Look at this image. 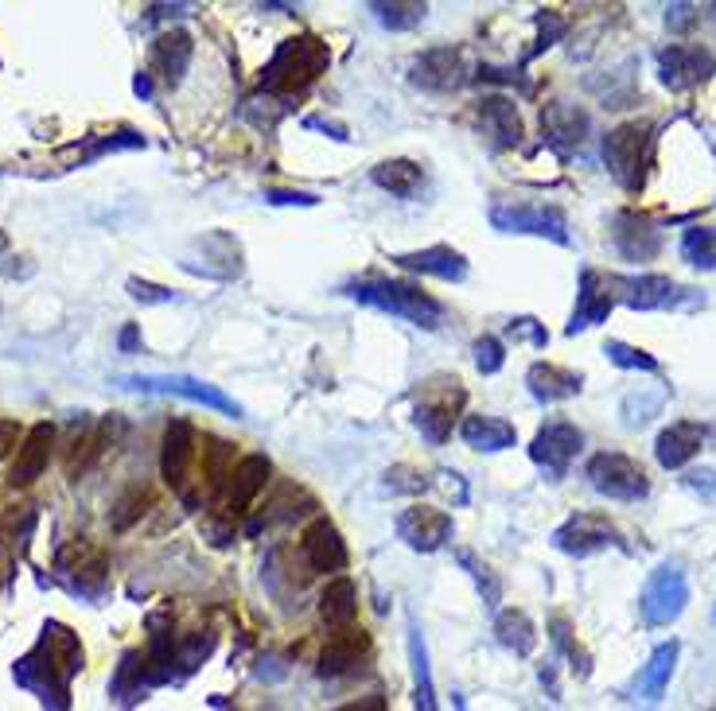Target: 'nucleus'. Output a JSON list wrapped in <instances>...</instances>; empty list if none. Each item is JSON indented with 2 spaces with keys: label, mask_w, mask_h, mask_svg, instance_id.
Returning a JSON list of instances; mask_svg holds the SVG:
<instances>
[{
  "label": "nucleus",
  "mask_w": 716,
  "mask_h": 711,
  "mask_svg": "<svg viewBox=\"0 0 716 711\" xmlns=\"http://www.w3.org/2000/svg\"><path fill=\"white\" fill-rule=\"evenodd\" d=\"M343 295L351 300L366 303V308H378L386 315H402L409 320L413 327H425V331H437L440 320H445V303L432 300L420 284L413 280H394V277H359V280H346Z\"/></svg>",
  "instance_id": "f257e3e1"
},
{
  "label": "nucleus",
  "mask_w": 716,
  "mask_h": 711,
  "mask_svg": "<svg viewBox=\"0 0 716 711\" xmlns=\"http://www.w3.org/2000/svg\"><path fill=\"white\" fill-rule=\"evenodd\" d=\"M328 63H331L328 43L316 40V35H292L269 58V66L261 74V86L269 94H285V98L289 94H304L328 71Z\"/></svg>",
  "instance_id": "f03ea898"
},
{
  "label": "nucleus",
  "mask_w": 716,
  "mask_h": 711,
  "mask_svg": "<svg viewBox=\"0 0 716 711\" xmlns=\"http://www.w3.org/2000/svg\"><path fill=\"white\" fill-rule=\"evenodd\" d=\"M654 121H627L619 129H611L603 137V164H608L611 180L619 183L623 191H642L646 175H651V164H654Z\"/></svg>",
  "instance_id": "7ed1b4c3"
},
{
  "label": "nucleus",
  "mask_w": 716,
  "mask_h": 711,
  "mask_svg": "<svg viewBox=\"0 0 716 711\" xmlns=\"http://www.w3.org/2000/svg\"><path fill=\"white\" fill-rule=\"evenodd\" d=\"M608 292L616 303L631 311H674V308H693V303H705V295L693 292V288L674 284L670 277L659 272H642V277H608Z\"/></svg>",
  "instance_id": "20e7f679"
},
{
  "label": "nucleus",
  "mask_w": 716,
  "mask_h": 711,
  "mask_svg": "<svg viewBox=\"0 0 716 711\" xmlns=\"http://www.w3.org/2000/svg\"><path fill=\"white\" fill-rule=\"evenodd\" d=\"M585 478L592 483L596 494H603L611 502H642L651 494L646 471L631 455H619V451H600V455L588 459Z\"/></svg>",
  "instance_id": "39448f33"
},
{
  "label": "nucleus",
  "mask_w": 716,
  "mask_h": 711,
  "mask_svg": "<svg viewBox=\"0 0 716 711\" xmlns=\"http://www.w3.org/2000/svg\"><path fill=\"white\" fill-rule=\"evenodd\" d=\"M685 603H690V580H685V568L677 560H666L651 572L646 588L639 595V614L646 626H670V622L682 618Z\"/></svg>",
  "instance_id": "423d86ee"
},
{
  "label": "nucleus",
  "mask_w": 716,
  "mask_h": 711,
  "mask_svg": "<svg viewBox=\"0 0 716 711\" xmlns=\"http://www.w3.org/2000/svg\"><path fill=\"white\" fill-rule=\"evenodd\" d=\"M491 226L499 234H534V237H549L557 246H568L565 211L549 203H494Z\"/></svg>",
  "instance_id": "0eeeda50"
},
{
  "label": "nucleus",
  "mask_w": 716,
  "mask_h": 711,
  "mask_svg": "<svg viewBox=\"0 0 716 711\" xmlns=\"http://www.w3.org/2000/svg\"><path fill=\"white\" fill-rule=\"evenodd\" d=\"M125 389H140V392H172V397H183V401H195V405H206V409L223 412V417H242V405L234 397H226L218 385H206L199 377H188V374H164V377H152V374H132V377H121Z\"/></svg>",
  "instance_id": "6e6552de"
},
{
  "label": "nucleus",
  "mask_w": 716,
  "mask_h": 711,
  "mask_svg": "<svg viewBox=\"0 0 716 711\" xmlns=\"http://www.w3.org/2000/svg\"><path fill=\"white\" fill-rule=\"evenodd\" d=\"M580 448H585V432H580L577 424H568V420H549L545 428H537L534 443H530V459H534L553 483H557V478H565L568 474V466H573V459L580 455Z\"/></svg>",
  "instance_id": "1a4fd4ad"
},
{
  "label": "nucleus",
  "mask_w": 716,
  "mask_h": 711,
  "mask_svg": "<svg viewBox=\"0 0 716 711\" xmlns=\"http://www.w3.org/2000/svg\"><path fill=\"white\" fill-rule=\"evenodd\" d=\"M553 548L568 552V557H592L603 548H623L619 529L600 514H573L565 525L553 529Z\"/></svg>",
  "instance_id": "9d476101"
},
{
  "label": "nucleus",
  "mask_w": 716,
  "mask_h": 711,
  "mask_svg": "<svg viewBox=\"0 0 716 711\" xmlns=\"http://www.w3.org/2000/svg\"><path fill=\"white\" fill-rule=\"evenodd\" d=\"M659 74L670 90H693L716 74V55L701 43H670L659 51Z\"/></svg>",
  "instance_id": "9b49d317"
},
{
  "label": "nucleus",
  "mask_w": 716,
  "mask_h": 711,
  "mask_svg": "<svg viewBox=\"0 0 716 711\" xmlns=\"http://www.w3.org/2000/svg\"><path fill=\"white\" fill-rule=\"evenodd\" d=\"M463 401H468V392L460 389V381H445V392L440 397H432V389L428 385H420V401L413 405V424L420 428V435H425L428 443H445L448 435H452V420L456 412L463 409Z\"/></svg>",
  "instance_id": "f8f14e48"
},
{
  "label": "nucleus",
  "mask_w": 716,
  "mask_h": 711,
  "mask_svg": "<svg viewBox=\"0 0 716 711\" xmlns=\"http://www.w3.org/2000/svg\"><path fill=\"white\" fill-rule=\"evenodd\" d=\"M611 246L623 261H651L662 254V229L639 211L611 214Z\"/></svg>",
  "instance_id": "ddd939ff"
},
{
  "label": "nucleus",
  "mask_w": 716,
  "mask_h": 711,
  "mask_svg": "<svg viewBox=\"0 0 716 711\" xmlns=\"http://www.w3.org/2000/svg\"><path fill=\"white\" fill-rule=\"evenodd\" d=\"M542 140L557 155H573L585 148L588 140V114L573 101H545L542 106Z\"/></svg>",
  "instance_id": "4468645a"
},
{
  "label": "nucleus",
  "mask_w": 716,
  "mask_h": 711,
  "mask_svg": "<svg viewBox=\"0 0 716 711\" xmlns=\"http://www.w3.org/2000/svg\"><path fill=\"white\" fill-rule=\"evenodd\" d=\"M397 537L413 548V552H440L452 540V517L445 509L432 506H409L397 517Z\"/></svg>",
  "instance_id": "2eb2a0df"
},
{
  "label": "nucleus",
  "mask_w": 716,
  "mask_h": 711,
  "mask_svg": "<svg viewBox=\"0 0 716 711\" xmlns=\"http://www.w3.org/2000/svg\"><path fill=\"white\" fill-rule=\"evenodd\" d=\"M468 78V63H463L460 47H432L409 66V83L420 90H456V86Z\"/></svg>",
  "instance_id": "dca6fc26"
},
{
  "label": "nucleus",
  "mask_w": 716,
  "mask_h": 711,
  "mask_svg": "<svg viewBox=\"0 0 716 711\" xmlns=\"http://www.w3.org/2000/svg\"><path fill=\"white\" fill-rule=\"evenodd\" d=\"M389 261L405 272H420V277H437L448 284H460L468 280V257L452 246H428V249H413V254H394Z\"/></svg>",
  "instance_id": "f3484780"
},
{
  "label": "nucleus",
  "mask_w": 716,
  "mask_h": 711,
  "mask_svg": "<svg viewBox=\"0 0 716 711\" xmlns=\"http://www.w3.org/2000/svg\"><path fill=\"white\" fill-rule=\"evenodd\" d=\"M616 308L608 292V272H596V269H585L580 272V288H577V311H573V320H568V335H580V331L596 327L603 323Z\"/></svg>",
  "instance_id": "a211bd4d"
},
{
  "label": "nucleus",
  "mask_w": 716,
  "mask_h": 711,
  "mask_svg": "<svg viewBox=\"0 0 716 711\" xmlns=\"http://www.w3.org/2000/svg\"><path fill=\"white\" fill-rule=\"evenodd\" d=\"M300 548H304V560L312 564V572H343L346 560H351L346 557L343 532H339L328 517H316V521L308 525Z\"/></svg>",
  "instance_id": "6ab92c4d"
},
{
  "label": "nucleus",
  "mask_w": 716,
  "mask_h": 711,
  "mask_svg": "<svg viewBox=\"0 0 716 711\" xmlns=\"http://www.w3.org/2000/svg\"><path fill=\"white\" fill-rule=\"evenodd\" d=\"M475 117H479V129L491 137L494 148H519L522 144L519 106H514L506 94H487V98L475 106Z\"/></svg>",
  "instance_id": "aec40b11"
},
{
  "label": "nucleus",
  "mask_w": 716,
  "mask_h": 711,
  "mask_svg": "<svg viewBox=\"0 0 716 711\" xmlns=\"http://www.w3.org/2000/svg\"><path fill=\"white\" fill-rule=\"evenodd\" d=\"M272 474V463L265 455H246L238 459V463L231 466V478H226V491H223V506L231 509V514H242V509L249 506V502L257 498V494L265 491V483H269Z\"/></svg>",
  "instance_id": "412c9836"
},
{
  "label": "nucleus",
  "mask_w": 716,
  "mask_h": 711,
  "mask_svg": "<svg viewBox=\"0 0 716 711\" xmlns=\"http://www.w3.org/2000/svg\"><path fill=\"white\" fill-rule=\"evenodd\" d=\"M705 424L697 420H674L670 428L659 432V443H654V459H659L666 471H682L701 448H705Z\"/></svg>",
  "instance_id": "4be33fe9"
},
{
  "label": "nucleus",
  "mask_w": 716,
  "mask_h": 711,
  "mask_svg": "<svg viewBox=\"0 0 716 711\" xmlns=\"http://www.w3.org/2000/svg\"><path fill=\"white\" fill-rule=\"evenodd\" d=\"M191 459H195V432H191L188 420H172L164 432V455H160V474H164L168 486L183 491L188 471H191Z\"/></svg>",
  "instance_id": "5701e85b"
},
{
  "label": "nucleus",
  "mask_w": 716,
  "mask_h": 711,
  "mask_svg": "<svg viewBox=\"0 0 716 711\" xmlns=\"http://www.w3.org/2000/svg\"><path fill=\"white\" fill-rule=\"evenodd\" d=\"M51 443H55V428L51 424H35L32 432L24 435V443L17 448V463L9 471V483L12 486H32L35 478L43 474L51 459Z\"/></svg>",
  "instance_id": "b1692460"
},
{
  "label": "nucleus",
  "mask_w": 716,
  "mask_h": 711,
  "mask_svg": "<svg viewBox=\"0 0 716 711\" xmlns=\"http://www.w3.org/2000/svg\"><path fill=\"white\" fill-rule=\"evenodd\" d=\"M526 385L534 392L537 401L553 405V401H568V397H577L585 389V377L577 369H565V366H553V362H534L526 369Z\"/></svg>",
  "instance_id": "393cba45"
},
{
  "label": "nucleus",
  "mask_w": 716,
  "mask_h": 711,
  "mask_svg": "<svg viewBox=\"0 0 716 711\" xmlns=\"http://www.w3.org/2000/svg\"><path fill=\"white\" fill-rule=\"evenodd\" d=\"M366 649H371V638H366L363 629L354 626L335 629L320 654V677H343V672H351L366 657Z\"/></svg>",
  "instance_id": "a878e982"
},
{
  "label": "nucleus",
  "mask_w": 716,
  "mask_h": 711,
  "mask_svg": "<svg viewBox=\"0 0 716 711\" xmlns=\"http://www.w3.org/2000/svg\"><path fill=\"white\" fill-rule=\"evenodd\" d=\"M191 51H195V43H191V35L188 32H164V35H157L152 40V71L164 78V86H180L183 83V74H188V66H191Z\"/></svg>",
  "instance_id": "bb28decb"
},
{
  "label": "nucleus",
  "mask_w": 716,
  "mask_h": 711,
  "mask_svg": "<svg viewBox=\"0 0 716 711\" xmlns=\"http://www.w3.org/2000/svg\"><path fill=\"white\" fill-rule=\"evenodd\" d=\"M460 440L468 443L471 451L494 455V451H506L519 443V428L503 417H463L460 420Z\"/></svg>",
  "instance_id": "cd10ccee"
},
{
  "label": "nucleus",
  "mask_w": 716,
  "mask_h": 711,
  "mask_svg": "<svg viewBox=\"0 0 716 711\" xmlns=\"http://www.w3.org/2000/svg\"><path fill=\"white\" fill-rule=\"evenodd\" d=\"M409 661H413V703L417 711H440L437 685H432V669H428V646L417 622L409 626Z\"/></svg>",
  "instance_id": "c85d7f7f"
},
{
  "label": "nucleus",
  "mask_w": 716,
  "mask_h": 711,
  "mask_svg": "<svg viewBox=\"0 0 716 711\" xmlns=\"http://www.w3.org/2000/svg\"><path fill=\"white\" fill-rule=\"evenodd\" d=\"M371 180H374V187L389 191L394 198H413L425 187V172H420V164H413V160H382L371 172Z\"/></svg>",
  "instance_id": "c756f323"
},
{
  "label": "nucleus",
  "mask_w": 716,
  "mask_h": 711,
  "mask_svg": "<svg viewBox=\"0 0 716 711\" xmlns=\"http://www.w3.org/2000/svg\"><path fill=\"white\" fill-rule=\"evenodd\" d=\"M320 614L328 626L346 629L354 622V614H359V588L346 575H335L320 595Z\"/></svg>",
  "instance_id": "7c9ffc66"
},
{
  "label": "nucleus",
  "mask_w": 716,
  "mask_h": 711,
  "mask_svg": "<svg viewBox=\"0 0 716 711\" xmlns=\"http://www.w3.org/2000/svg\"><path fill=\"white\" fill-rule=\"evenodd\" d=\"M677 654H682V646H677L674 638L662 642V646L654 649L651 661H646V669H642V680H639L642 700H662V692L670 688V677H674Z\"/></svg>",
  "instance_id": "2f4dec72"
},
{
  "label": "nucleus",
  "mask_w": 716,
  "mask_h": 711,
  "mask_svg": "<svg viewBox=\"0 0 716 711\" xmlns=\"http://www.w3.org/2000/svg\"><path fill=\"white\" fill-rule=\"evenodd\" d=\"M494 634H499V642L519 657H530L537 646V629H534V622H530V614L514 611V606L511 611H499V618H494Z\"/></svg>",
  "instance_id": "473e14b6"
},
{
  "label": "nucleus",
  "mask_w": 716,
  "mask_h": 711,
  "mask_svg": "<svg viewBox=\"0 0 716 711\" xmlns=\"http://www.w3.org/2000/svg\"><path fill=\"white\" fill-rule=\"evenodd\" d=\"M682 257L701 272L716 269V226H693L682 234Z\"/></svg>",
  "instance_id": "72a5a7b5"
},
{
  "label": "nucleus",
  "mask_w": 716,
  "mask_h": 711,
  "mask_svg": "<svg viewBox=\"0 0 716 711\" xmlns=\"http://www.w3.org/2000/svg\"><path fill=\"white\" fill-rule=\"evenodd\" d=\"M374 20H378L382 28H389V32H409V28H417L420 20H425V4H371Z\"/></svg>",
  "instance_id": "f704fd0d"
},
{
  "label": "nucleus",
  "mask_w": 716,
  "mask_h": 711,
  "mask_svg": "<svg viewBox=\"0 0 716 711\" xmlns=\"http://www.w3.org/2000/svg\"><path fill=\"white\" fill-rule=\"evenodd\" d=\"M456 560H460V564L471 572V580L479 583V591H483V603L499 606V595H503V583H499V575H494L491 568L475 557V552H468V548H460V552H456Z\"/></svg>",
  "instance_id": "c9c22d12"
},
{
  "label": "nucleus",
  "mask_w": 716,
  "mask_h": 711,
  "mask_svg": "<svg viewBox=\"0 0 716 711\" xmlns=\"http://www.w3.org/2000/svg\"><path fill=\"white\" fill-rule=\"evenodd\" d=\"M603 354H608V358L616 362L619 369H642V374H659V358H654V354L639 351V346L619 343V338H608Z\"/></svg>",
  "instance_id": "e433bc0d"
},
{
  "label": "nucleus",
  "mask_w": 716,
  "mask_h": 711,
  "mask_svg": "<svg viewBox=\"0 0 716 711\" xmlns=\"http://www.w3.org/2000/svg\"><path fill=\"white\" fill-rule=\"evenodd\" d=\"M471 354H475V369L483 377L499 374V369L506 366V346H503V338H494V335H479L475 343H471Z\"/></svg>",
  "instance_id": "4c0bfd02"
},
{
  "label": "nucleus",
  "mask_w": 716,
  "mask_h": 711,
  "mask_svg": "<svg viewBox=\"0 0 716 711\" xmlns=\"http://www.w3.org/2000/svg\"><path fill=\"white\" fill-rule=\"evenodd\" d=\"M553 642H557V649L568 657V661L577 665L580 677H588V669H592V665H588V654H585V649H580L577 642H573V629H568L565 618H553Z\"/></svg>",
  "instance_id": "58836bf2"
},
{
  "label": "nucleus",
  "mask_w": 716,
  "mask_h": 711,
  "mask_svg": "<svg viewBox=\"0 0 716 711\" xmlns=\"http://www.w3.org/2000/svg\"><path fill=\"white\" fill-rule=\"evenodd\" d=\"M386 486L389 491H405V494H420L428 486V478L413 466H397V471H386Z\"/></svg>",
  "instance_id": "ea45409f"
},
{
  "label": "nucleus",
  "mask_w": 716,
  "mask_h": 711,
  "mask_svg": "<svg viewBox=\"0 0 716 711\" xmlns=\"http://www.w3.org/2000/svg\"><path fill=\"white\" fill-rule=\"evenodd\" d=\"M231 443L223 440H211V459H206V474H211V486H223L226 478H231V471H226V459H231Z\"/></svg>",
  "instance_id": "a19ab883"
},
{
  "label": "nucleus",
  "mask_w": 716,
  "mask_h": 711,
  "mask_svg": "<svg viewBox=\"0 0 716 711\" xmlns=\"http://www.w3.org/2000/svg\"><path fill=\"white\" fill-rule=\"evenodd\" d=\"M129 295H132V300H140V303H172L175 300L172 288L152 284V280H137V277L129 280Z\"/></svg>",
  "instance_id": "79ce46f5"
},
{
  "label": "nucleus",
  "mask_w": 716,
  "mask_h": 711,
  "mask_svg": "<svg viewBox=\"0 0 716 711\" xmlns=\"http://www.w3.org/2000/svg\"><path fill=\"white\" fill-rule=\"evenodd\" d=\"M145 502H149V491H129V498L117 502V509H121V514H114V529H129V525L145 514V509H140Z\"/></svg>",
  "instance_id": "37998d69"
},
{
  "label": "nucleus",
  "mask_w": 716,
  "mask_h": 711,
  "mask_svg": "<svg viewBox=\"0 0 716 711\" xmlns=\"http://www.w3.org/2000/svg\"><path fill=\"white\" fill-rule=\"evenodd\" d=\"M506 335H511V338H526V343H534V346H545V343H549L545 327H542L537 320H530V315H522V320H511Z\"/></svg>",
  "instance_id": "c03bdc74"
},
{
  "label": "nucleus",
  "mask_w": 716,
  "mask_h": 711,
  "mask_svg": "<svg viewBox=\"0 0 716 711\" xmlns=\"http://www.w3.org/2000/svg\"><path fill=\"white\" fill-rule=\"evenodd\" d=\"M269 198L272 206H316L320 198L316 195H308V191H269Z\"/></svg>",
  "instance_id": "a18cd8bd"
},
{
  "label": "nucleus",
  "mask_w": 716,
  "mask_h": 711,
  "mask_svg": "<svg viewBox=\"0 0 716 711\" xmlns=\"http://www.w3.org/2000/svg\"><path fill=\"white\" fill-rule=\"evenodd\" d=\"M693 20H697V4H674V9H666V24L674 32H685Z\"/></svg>",
  "instance_id": "49530a36"
},
{
  "label": "nucleus",
  "mask_w": 716,
  "mask_h": 711,
  "mask_svg": "<svg viewBox=\"0 0 716 711\" xmlns=\"http://www.w3.org/2000/svg\"><path fill=\"white\" fill-rule=\"evenodd\" d=\"M335 711H389V700L382 692H371V696H363V700L343 703V708H335Z\"/></svg>",
  "instance_id": "de8ad7c7"
},
{
  "label": "nucleus",
  "mask_w": 716,
  "mask_h": 711,
  "mask_svg": "<svg viewBox=\"0 0 716 711\" xmlns=\"http://www.w3.org/2000/svg\"><path fill=\"white\" fill-rule=\"evenodd\" d=\"M17 443H20V424H12V420H0V459L9 455Z\"/></svg>",
  "instance_id": "09e8293b"
},
{
  "label": "nucleus",
  "mask_w": 716,
  "mask_h": 711,
  "mask_svg": "<svg viewBox=\"0 0 716 711\" xmlns=\"http://www.w3.org/2000/svg\"><path fill=\"white\" fill-rule=\"evenodd\" d=\"M713 478H716L713 471H693L690 478H685V483H690L693 491H701V486H705V494H713V491H716V483H713Z\"/></svg>",
  "instance_id": "8fccbe9b"
},
{
  "label": "nucleus",
  "mask_w": 716,
  "mask_h": 711,
  "mask_svg": "<svg viewBox=\"0 0 716 711\" xmlns=\"http://www.w3.org/2000/svg\"><path fill=\"white\" fill-rule=\"evenodd\" d=\"M308 129H323V132H331L335 140H346V129H343V125H328V121H320V117H308Z\"/></svg>",
  "instance_id": "3c124183"
},
{
  "label": "nucleus",
  "mask_w": 716,
  "mask_h": 711,
  "mask_svg": "<svg viewBox=\"0 0 716 711\" xmlns=\"http://www.w3.org/2000/svg\"><path fill=\"white\" fill-rule=\"evenodd\" d=\"M132 90H137L140 98H152V74H137V83H132Z\"/></svg>",
  "instance_id": "603ef678"
},
{
  "label": "nucleus",
  "mask_w": 716,
  "mask_h": 711,
  "mask_svg": "<svg viewBox=\"0 0 716 711\" xmlns=\"http://www.w3.org/2000/svg\"><path fill=\"white\" fill-rule=\"evenodd\" d=\"M137 343H140V338H137V327H125V331H121V351H137Z\"/></svg>",
  "instance_id": "864d4df0"
},
{
  "label": "nucleus",
  "mask_w": 716,
  "mask_h": 711,
  "mask_svg": "<svg viewBox=\"0 0 716 711\" xmlns=\"http://www.w3.org/2000/svg\"><path fill=\"white\" fill-rule=\"evenodd\" d=\"M0 254H9V234L0 229Z\"/></svg>",
  "instance_id": "5fc2aeb1"
},
{
  "label": "nucleus",
  "mask_w": 716,
  "mask_h": 711,
  "mask_svg": "<svg viewBox=\"0 0 716 711\" xmlns=\"http://www.w3.org/2000/svg\"><path fill=\"white\" fill-rule=\"evenodd\" d=\"M713 618H716V611H713Z\"/></svg>",
  "instance_id": "6e6d98bb"
}]
</instances>
